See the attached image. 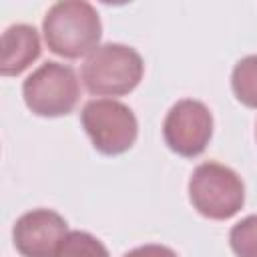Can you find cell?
Masks as SVG:
<instances>
[{"instance_id":"6da1fadb","label":"cell","mask_w":257,"mask_h":257,"mask_svg":"<svg viewBox=\"0 0 257 257\" xmlns=\"http://www.w3.org/2000/svg\"><path fill=\"white\" fill-rule=\"evenodd\" d=\"M42 34L50 52L62 58H80L100 46L102 24L90 2L62 0L48 8Z\"/></svg>"},{"instance_id":"7a4b0ae2","label":"cell","mask_w":257,"mask_h":257,"mask_svg":"<svg viewBox=\"0 0 257 257\" xmlns=\"http://www.w3.org/2000/svg\"><path fill=\"white\" fill-rule=\"evenodd\" d=\"M145 74L143 56L118 42L100 44L94 48L82 68L80 78L90 94L96 96H122L133 92Z\"/></svg>"},{"instance_id":"3957f363","label":"cell","mask_w":257,"mask_h":257,"mask_svg":"<svg viewBox=\"0 0 257 257\" xmlns=\"http://www.w3.org/2000/svg\"><path fill=\"white\" fill-rule=\"evenodd\" d=\"M189 201L199 215L225 221L241 211L245 185L233 169L215 161L201 163L189 179Z\"/></svg>"},{"instance_id":"277c9868","label":"cell","mask_w":257,"mask_h":257,"mask_svg":"<svg viewBox=\"0 0 257 257\" xmlns=\"http://www.w3.org/2000/svg\"><path fill=\"white\" fill-rule=\"evenodd\" d=\"M22 96L34 114L56 118L74 110L80 84L72 66L50 60L40 64L22 82Z\"/></svg>"},{"instance_id":"5b68a950","label":"cell","mask_w":257,"mask_h":257,"mask_svg":"<svg viewBox=\"0 0 257 257\" xmlns=\"http://www.w3.org/2000/svg\"><path fill=\"white\" fill-rule=\"evenodd\" d=\"M80 122L94 149L108 157L126 153L139 135L135 112L114 98L88 100L80 110Z\"/></svg>"},{"instance_id":"8992f818","label":"cell","mask_w":257,"mask_h":257,"mask_svg":"<svg viewBox=\"0 0 257 257\" xmlns=\"http://www.w3.org/2000/svg\"><path fill=\"white\" fill-rule=\"evenodd\" d=\"M163 137L173 153L195 159L207 149L213 137V114L201 100L183 98L169 108Z\"/></svg>"},{"instance_id":"52a82bcc","label":"cell","mask_w":257,"mask_h":257,"mask_svg":"<svg viewBox=\"0 0 257 257\" xmlns=\"http://www.w3.org/2000/svg\"><path fill=\"white\" fill-rule=\"evenodd\" d=\"M66 233V221L56 211L32 209L16 219L12 239L22 257H54Z\"/></svg>"},{"instance_id":"ba28073f","label":"cell","mask_w":257,"mask_h":257,"mask_svg":"<svg viewBox=\"0 0 257 257\" xmlns=\"http://www.w3.org/2000/svg\"><path fill=\"white\" fill-rule=\"evenodd\" d=\"M40 56V38L30 24H12L2 34L0 72L4 76H18Z\"/></svg>"},{"instance_id":"9c48e42d","label":"cell","mask_w":257,"mask_h":257,"mask_svg":"<svg viewBox=\"0 0 257 257\" xmlns=\"http://www.w3.org/2000/svg\"><path fill=\"white\" fill-rule=\"evenodd\" d=\"M231 88L241 104L257 108V54H249L235 64L231 74Z\"/></svg>"},{"instance_id":"30bf717a","label":"cell","mask_w":257,"mask_h":257,"mask_svg":"<svg viewBox=\"0 0 257 257\" xmlns=\"http://www.w3.org/2000/svg\"><path fill=\"white\" fill-rule=\"evenodd\" d=\"M54 257H108V249L86 231H68Z\"/></svg>"},{"instance_id":"8fae6325","label":"cell","mask_w":257,"mask_h":257,"mask_svg":"<svg viewBox=\"0 0 257 257\" xmlns=\"http://www.w3.org/2000/svg\"><path fill=\"white\" fill-rule=\"evenodd\" d=\"M229 245L237 257H257V215H249L231 227Z\"/></svg>"},{"instance_id":"7c38bea8","label":"cell","mask_w":257,"mask_h":257,"mask_svg":"<svg viewBox=\"0 0 257 257\" xmlns=\"http://www.w3.org/2000/svg\"><path fill=\"white\" fill-rule=\"evenodd\" d=\"M122 257H177V253L171 247L165 245H157V243H149V245H141L131 249L128 253H124Z\"/></svg>"}]
</instances>
